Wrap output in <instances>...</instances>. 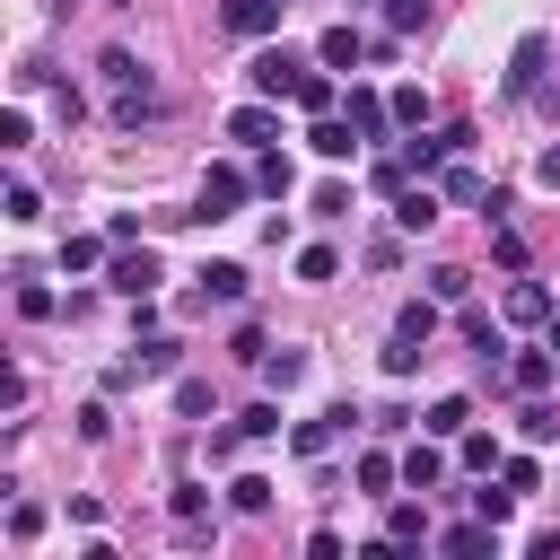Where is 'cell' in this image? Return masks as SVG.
<instances>
[{
    "label": "cell",
    "mask_w": 560,
    "mask_h": 560,
    "mask_svg": "<svg viewBox=\"0 0 560 560\" xmlns=\"http://www.w3.org/2000/svg\"><path fill=\"white\" fill-rule=\"evenodd\" d=\"M96 70H105V114H114V122H158V114H166V96H158V79H149V61H140V52L105 44V52H96Z\"/></svg>",
    "instance_id": "obj_1"
},
{
    "label": "cell",
    "mask_w": 560,
    "mask_h": 560,
    "mask_svg": "<svg viewBox=\"0 0 560 560\" xmlns=\"http://www.w3.org/2000/svg\"><path fill=\"white\" fill-rule=\"evenodd\" d=\"M350 429H359V411H350V402H332V411H315V420H298V429H289V446H298V455L315 464V455H332V446H341Z\"/></svg>",
    "instance_id": "obj_2"
},
{
    "label": "cell",
    "mask_w": 560,
    "mask_h": 560,
    "mask_svg": "<svg viewBox=\"0 0 560 560\" xmlns=\"http://www.w3.org/2000/svg\"><path fill=\"white\" fill-rule=\"evenodd\" d=\"M245 192H254V175H245V166H210V175H201V210H192V219H236V201H245Z\"/></svg>",
    "instance_id": "obj_3"
},
{
    "label": "cell",
    "mask_w": 560,
    "mask_h": 560,
    "mask_svg": "<svg viewBox=\"0 0 560 560\" xmlns=\"http://www.w3.org/2000/svg\"><path fill=\"white\" fill-rule=\"evenodd\" d=\"M438 219H446V192L411 175V184L394 192V228H402V236H420V228H438Z\"/></svg>",
    "instance_id": "obj_4"
},
{
    "label": "cell",
    "mask_w": 560,
    "mask_h": 560,
    "mask_svg": "<svg viewBox=\"0 0 560 560\" xmlns=\"http://www.w3.org/2000/svg\"><path fill=\"white\" fill-rule=\"evenodd\" d=\"M105 280H114V289H122V298H149V289H158V280H166V271H158V254H149V245H122V254H114V262H105Z\"/></svg>",
    "instance_id": "obj_5"
},
{
    "label": "cell",
    "mask_w": 560,
    "mask_h": 560,
    "mask_svg": "<svg viewBox=\"0 0 560 560\" xmlns=\"http://www.w3.org/2000/svg\"><path fill=\"white\" fill-rule=\"evenodd\" d=\"M542 61H551V35H516V52H508V96H534V88H542Z\"/></svg>",
    "instance_id": "obj_6"
},
{
    "label": "cell",
    "mask_w": 560,
    "mask_h": 560,
    "mask_svg": "<svg viewBox=\"0 0 560 560\" xmlns=\"http://www.w3.org/2000/svg\"><path fill=\"white\" fill-rule=\"evenodd\" d=\"M245 79H254V96H289V88H298V79H306V61H298V52H280V44H271V52H254V70H245Z\"/></svg>",
    "instance_id": "obj_7"
},
{
    "label": "cell",
    "mask_w": 560,
    "mask_h": 560,
    "mask_svg": "<svg viewBox=\"0 0 560 560\" xmlns=\"http://www.w3.org/2000/svg\"><path fill=\"white\" fill-rule=\"evenodd\" d=\"M280 9H289V0H228L219 18H228V35H245V44H262V35H280Z\"/></svg>",
    "instance_id": "obj_8"
},
{
    "label": "cell",
    "mask_w": 560,
    "mask_h": 560,
    "mask_svg": "<svg viewBox=\"0 0 560 560\" xmlns=\"http://www.w3.org/2000/svg\"><path fill=\"white\" fill-rule=\"evenodd\" d=\"M228 140H245V149H271V140H280V114H271V96L236 105V114H228Z\"/></svg>",
    "instance_id": "obj_9"
},
{
    "label": "cell",
    "mask_w": 560,
    "mask_h": 560,
    "mask_svg": "<svg viewBox=\"0 0 560 560\" xmlns=\"http://www.w3.org/2000/svg\"><path fill=\"white\" fill-rule=\"evenodd\" d=\"M306 149H315L324 166H350V158H359V131H350L341 114H315V131H306Z\"/></svg>",
    "instance_id": "obj_10"
},
{
    "label": "cell",
    "mask_w": 560,
    "mask_h": 560,
    "mask_svg": "<svg viewBox=\"0 0 560 560\" xmlns=\"http://www.w3.org/2000/svg\"><path fill=\"white\" fill-rule=\"evenodd\" d=\"M551 376H560V350H551V341H542V350H525V359H508V385H516V394H542Z\"/></svg>",
    "instance_id": "obj_11"
},
{
    "label": "cell",
    "mask_w": 560,
    "mask_h": 560,
    "mask_svg": "<svg viewBox=\"0 0 560 560\" xmlns=\"http://www.w3.org/2000/svg\"><path fill=\"white\" fill-rule=\"evenodd\" d=\"M385 122H394V96H368V88H350V131H359V140H385Z\"/></svg>",
    "instance_id": "obj_12"
},
{
    "label": "cell",
    "mask_w": 560,
    "mask_h": 560,
    "mask_svg": "<svg viewBox=\"0 0 560 560\" xmlns=\"http://www.w3.org/2000/svg\"><path fill=\"white\" fill-rule=\"evenodd\" d=\"M192 280H201V306H210V298H219V306H236V298H245V262H201Z\"/></svg>",
    "instance_id": "obj_13"
},
{
    "label": "cell",
    "mask_w": 560,
    "mask_h": 560,
    "mask_svg": "<svg viewBox=\"0 0 560 560\" xmlns=\"http://www.w3.org/2000/svg\"><path fill=\"white\" fill-rule=\"evenodd\" d=\"M420 429H429V438H464V429H472V402H464V394H438V402L420 411Z\"/></svg>",
    "instance_id": "obj_14"
},
{
    "label": "cell",
    "mask_w": 560,
    "mask_h": 560,
    "mask_svg": "<svg viewBox=\"0 0 560 560\" xmlns=\"http://www.w3.org/2000/svg\"><path fill=\"white\" fill-rule=\"evenodd\" d=\"M438 551H455V560H472V551H499V525H490V516H472V525H446V534H438Z\"/></svg>",
    "instance_id": "obj_15"
},
{
    "label": "cell",
    "mask_w": 560,
    "mask_h": 560,
    "mask_svg": "<svg viewBox=\"0 0 560 560\" xmlns=\"http://www.w3.org/2000/svg\"><path fill=\"white\" fill-rule=\"evenodd\" d=\"M359 52H368V35H359V26H324V44H315V61H324V70H350Z\"/></svg>",
    "instance_id": "obj_16"
},
{
    "label": "cell",
    "mask_w": 560,
    "mask_h": 560,
    "mask_svg": "<svg viewBox=\"0 0 560 560\" xmlns=\"http://www.w3.org/2000/svg\"><path fill=\"white\" fill-rule=\"evenodd\" d=\"M289 105H298V114H332V105H341V88H332V70H306V79L289 88Z\"/></svg>",
    "instance_id": "obj_17"
},
{
    "label": "cell",
    "mask_w": 560,
    "mask_h": 560,
    "mask_svg": "<svg viewBox=\"0 0 560 560\" xmlns=\"http://www.w3.org/2000/svg\"><path fill=\"white\" fill-rule=\"evenodd\" d=\"M254 192H271V201H289V192H298V166H289L280 149H262V158H254Z\"/></svg>",
    "instance_id": "obj_18"
},
{
    "label": "cell",
    "mask_w": 560,
    "mask_h": 560,
    "mask_svg": "<svg viewBox=\"0 0 560 560\" xmlns=\"http://www.w3.org/2000/svg\"><path fill=\"white\" fill-rule=\"evenodd\" d=\"M438 192H446L455 210H481V192H490V184H481V166H464V158H446V184H438Z\"/></svg>",
    "instance_id": "obj_19"
},
{
    "label": "cell",
    "mask_w": 560,
    "mask_h": 560,
    "mask_svg": "<svg viewBox=\"0 0 560 560\" xmlns=\"http://www.w3.org/2000/svg\"><path fill=\"white\" fill-rule=\"evenodd\" d=\"M508 324H551V289L542 280H516L508 289Z\"/></svg>",
    "instance_id": "obj_20"
},
{
    "label": "cell",
    "mask_w": 560,
    "mask_h": 560,
    "mask_svg": "<svg viewBox=\"0 0 560 560\" xmlns=\"http://www.w3.org/2000/svg\"><path fill=\"white\" fill-rule=\"evenodd\" d=\"M394 481H402V455H385V446H368V455H359V490H368V499H385Z\"/></svg>",
    "instance_id": "obj_21"
},
{
    "label": "cell",
    "mask_w": 560,
    "mask_h": 560,
    "mask_svg": "<svg viewBox=\"0 0 560 560\" xmlns=\"http://www.w3.org/2000/svg\"><path fill=\"white\" fill-rule=\"evenodd\" d=\"M385 542H438V534H429V508L394 499V508H385Z\"/></svg>",
    "instance_id": "obj_22"
},
{
    "label": "cell",
    "mask_w": 560,
    "mask_h": 560,
    "mask_svg": "<svg viewBox=\"0 0 560 560\" xmlns=\"http://www.w3.org/2000/svg\"><path fill=\"white\" fill-rule=\"evenodd\" d=\"M402 481H411V490H438V481H446V455H438V446H402Z\"/></svg>",
    "instance_id": "obj_23"
},
{
    "label": "cell",
    "mask_w": 560,
    "mask_h": 560,
    "mask_svg": "<svg viewBox=\"0 0 560 560\" xmlns=\"http://www.w3.org/2000/svg\"><path fill=\"white\" fill-rule=\"evenodd\" d=\"M455 324H464V341H472V350H481V359L499 368V324H490V315H481L472 298H464V315H455Z\"/></svg>",
    "instance_id": "obj_24"
},
{
    "label": "cell",
    "mask_w": 560,
    "mask_h": 560,
    "mask_svg": "<svg viewBox=\"0 0 560 560\" xmlns=\"http://www.w3.org/2000/svg\"><path fill=\"white\" fill-rule=\"evenodd\" d=\"M455 455H464V472H499L508 455H499V438H481V429H464L455 438Z\"/></svg>",
    "instance_id": "obj_25"
},
{
    "label": "cell",
    "mask_w": 560,
    "mask_h": 560,
    "mask_svg": "<svg viewBox=\"0 0 560 560\" xmlns=\"http://www.w3.org/2000/svg\"><path fill=\"white\" fill-rule=\"evenodd\" d=\"M228 508H236V516H262V508H271V481H262V472H236V481H228Z\"/></svg>",
    "instance_id": "obj_26"
},
{
    "label": "cell",
    "mask_w": 560,
    "mask_h": 560,
    "mask_svg": "<svg viewBox=\"0 0 560 560\" xmlns=\"http://www.w3.org/2000/svg\"><path fill=\"white\" fill-rule=\"evenodd\" d=\"M114 236H61V271H96Z\"/></svg>",
    "instance_id": "obj_27"
},
{
    "label": "cell",
    "mask_w": 560,
    "mask_h": 560,
    "mask_svg": "<svg viewBox=\"0 0 560 560\" xmlns=\"http://www.w3.org/2000/svg\"><path fill=\"white\" fill-rule=\"evenodd\" d=\"M429 298H438V306H464V298H472V271L438 262V271H429Z\"/></svg>",
    "instance_id": "obj_28"
},
{
    "label": "cell",
    "mask_w": 560,
    "mask_h": 560,
    "mask_svg": "<svg viewBox=\"0 0 560 560\" xmlns=\"http://www.w3.org/2000/svg\"><path fill=\"white\" fill-rule=\"evenodd\" d=\"M420 359H429V341H420V332H394V341H385V376H411Z\"/></svg>",
    "instance_id": "obj_29"
},
{
    "label": "cell",
    "mask_w": 560,
    "mask_h": 560,
    "mask_svg": "<svg viewBox=\"0 0 560 560\" xmlns=\"http://www.w3.org/2000/svg\"><path fill=\"white\" fill-rule=\"evenodd\" d=\"M499 481H508L516 499H534V490H542V464H534V455H508V464H499Z\"/></svg>",
    "instance_id": "obj_30"
},
{
    "label": "cell",
    "mask_w": 560,
    "mask_h": 560,
    "mask_svg": "<svg viewBox=\"0 0 560 560\" xmlns=\"http://www.w3.org/2000/svg\"><path fill=\"white\" fill-rule=\"evenodd\" d=\"M429 26V0H385V35H420Z\"/></svg>",
    "instance_id": "obj_31"
},
{
    "label": "cell",
    "mask_w": 560,
    "mask_h": 560,
    "mask_svg": "<svg viewBox=\"0 0 560 560\" xmlns=\"http://www.w3.org/2000/svg\"><path fill=\"white\" fill-rule=\"evenodd\" d=\"M394 122L420 131V122H429V88H394Z\"/></svg>",
    "instance_id": "obj_32"
},
{
    "label": "cell",
    "mask_w": 560,
    "mask_h": 560,
    "mask_svg": "<svg viewBox=\"0 0 560 560\" xmlns=\"http://www.w3.org/2000/svg\"><path fill=\"white\" fill-rule=\"evenodd\" d=\"M332 271H341L332 245H298V280H332Z\"/></svg>",
    "instance_id": "obj_33"
},
{
    "label": "cell",
    "mask_w": 560,
    "mask_h": 560,
    "mask_svg": "<svg viewBox=\"0 0 560 560\" xmlns=\"http://www.w3.org/2000/svg\"><path fill=\"white\" fill-rule=\"evenodd\" d=\"M394 332H420V341H429V332H438V298H411V306L394 315Z\"/></svg>",
    "instance_id": "obj_34"
},
{
    "label": "cell",
    "mask_w": 560,
    "mask_h": 560,
    "mask_svg": "<svg viewBox=\"0 0 560 560\" xmlns=\"http://www.w3.org/2000/svg\"><path fill=\"white\" fill-rule=\"evenodd\" d=\"M262 376H271V385H280V394H289V385H298V376H306V350H271V359H262Z\"/></svg>",
    "instance_id": "obj_35"
},
{
    "label": "cell",
    "mask_w": 560,
    "mask_h": 560,
    "mask_svg": "<svg viewBox=\"0 0 560 560\" xmlns=\"http://www.w3.org/2000/svg\"><path fill=\"white\" fill-rule=\"evenodd\" d=\"M44 534V508L35 499H9V542H35Z\"/></svg>",
    "instance_id": "obj_36"
},
{
    "label": "cell",
    "mask_w": 560,
    "mask_h": 560,
    "mask_svg": "<svg viewBox=\"0 0 560 560\" xmlns=\"http://www.w3.org/2000/svg\"><path fill=\"white\" fill-rule=\"evenodd\" d=\"M368 184H376V192H402V184H411V166H402V149H394V158H376V166H368Z\"/></svg>",
    "instance_id": "obj_37"
},
{
    "label": "cell",
    "mask_w": 560,
    "mask_h": 560,
    "mask_svg": "<svg viewBox=\"0 0 560 560\" xmlns=\"http://www.w3.org/2000/svg\"><path fill=\"white\" fill-rule=\"evenodd\" d=\"M18 315L44 324V315H52V289H44V280H18Z\"/></svg>",
    "instance_id": "obj_38"
},
{
    "label": "cell",
    "mask_w": 560,
    "mask_h": 560,
    "mask_svg": "<svg viewBox=\"0 0 560 560\" xmlns=\"http://www.w3.org/2000/svg\"><path fill=\"white\" fill-rule=\"evenodd\" d=\"M236 438H280V402H254V411L236 420Z\"/></svg>",
    "instance_id": "obj_39"
},
{
    "label": "cell",
    "mask_w": 560,
    "mask_h": 560,
    "mask_svg": "<svg viewBox=\"0 0 560 560\" xmlns=\"http://www.w3.org/2000/svg\"><path fill=\"white\" fill-rule=\"evenodd\" d=\"M508 508H516V490L499 481V490H472V516H490V525H508Z\"/></svg>",
    "instance_id": "obj_40"
},
{
    "label": "cell",
    "mask_w": 560,
    "mask_h": 560,
    "mask_svg": "<svg viewBox=\"0 0 560 560\" xmlns=\"http://www.w3.org/2000/svg\"><path fill=\"white\" fill-rule=\"evenodd\" d=\"M516 429L542 446V438H560V411H551V402H525V420H516Z\"/></svg>",
    "instance_id": "obj_41"
},
{
    "label": "cell",
    "mask_w": 560,
    "mask_h": 560,
    "mask_svg": "<svg viewBox=\"0 0 560 560\" xmlns=\"http://www.w3.org/2000/svg\"><path fill=\"white\" fill-rule=\"evenodd\" d=\"M26 140H35V122H26V105H9L0 114V149H26Z\"/></svg>",
    "instance_id": "obj_42"
},
{
    "label": "cell",
    "mask_w": 560,
    "mask_h": 560,
    "mask_svg": "<svg viewBox=\"0 0 560 560\" xmlns=\"http://www.w3.org/2000/svg\"><path fill=\"white\" fill-rule=\"evenodd\" d=\"M9 219H18V228H35V219H44V201H35V184H9Z\"/></svg>",
    "instance_id": "obj_43"
},
{
    "label": "cell",
    "mask_w": 560,
    "mask_h": 560,
    "mask_svg": "<svg viewBox=\"0 0 560 560\" xmlns=\"http://www.w3.org/2000/svg\"><path fill=\"white\" fill-rule=\"evenodd\" d=\"M175 411H184V420H201V411H210V385H201V376H184V385H175Z\"/></svg>",
    "instance_id": "obj_44"
},
{
    "label": "cell",
    "mask_w": 560,
    "mask_h": 560,
    "mask_svg": "<svg viewBox=\"0 0 560 560\" xmlns=\"http://www.w3.org/2000/svg\"><path fill=\"white\" fill-rule=\"evenodd\" d=\"M350 210V184H315V219H341Z\"/></svg>",
    "instance_id": "obj_45"
},
{
    "label": "cell",
    "mask_w": 560,
    "mask_h": 560,
    "mask_svg": "<svg viewBox=\"0 0 560 560\" xmlns=\"http://www.w3.org/2000/svg\"><path fill=\"white\" fill-rule=\"evenodd\" d=\"M534 175H542V184H551V192H560V140H551V149H542V158H534Z\"/></svg>",
    "instance_id": "obj_46"
},
{
    "label": "cell",
    "mask_w": 560,
    "mask_h": 560,
    "mask_svg": "<svg viewBox=\"0 0 560 560\" xmlns=\"http://www.w3.org/2000/svg\"><path fill=\"white\" fill-rule=\"evenodd\" d=\"M542 341H551V350H560V306H551V324H542Z\"/></svg>",
    "instance_id": "obj_47"
},
{
    "label": "cell",
    "mask_w": 560,
    "mask_h": 560,
    "mask_svg": "<svg viewBox=\"0 0 560 560\" xmlns=\"http://www.w3.org/2000/svg\"><path fill=\"white\" fill-rule=\"evenodd\" d=\"M350 9H359V0H350Z\"/></svg>",
    "instance_id": "obj_48"
}]
</instances>
